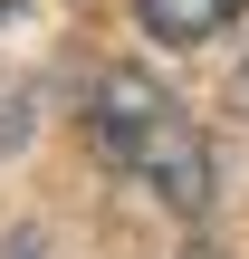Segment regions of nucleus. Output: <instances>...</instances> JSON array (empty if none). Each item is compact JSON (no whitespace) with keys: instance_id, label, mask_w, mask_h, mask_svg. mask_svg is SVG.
<instances>
[{"instance_id":"obj_1","label":"nucleus","mask_w":249,"mask_h":259,"mask_svg":"<svg viewBox=\"0 0 249 259\" xmlns=\"http://www.w3.org/2000/svg\"><path fill=\"white\" fill-rule=\"evenodd\" d=\"M86 125H96V154L125 163L134 183H154L173 211H211V144L202 125L182 115V96L144 67H106L96 96H86Z\"/></svg>"},{"instance_id":"obj_3","label":"nucleus","mask_w":249,"mask_h":259,"mask_svg":"<svg viewBox=\"0 0 249 259\" xmlns=\"http://www.w3.org/2000/svg\"><path fill=\"white\" fill-rule=\"evenodd\" d=\"M230 106H240V115H249V58H240V77H230Z\"/></svg>"},{"instance_id":"obj_2","label":"nucleus","mask_w":249,"mask_h":259,"mask_svg":"<svg viewBox=\"0 0 249 259\" xmlns=\"http://www.w3.org/2000/svg\"><path fill=\"white\" fill-rule=\"evenodd\" d=\"M144 10V29L163 38V48H192V38H211V29H230L249 0H134Z\"/></svg>"},{"instance_id":"obj_4","label":"nucleus","mask_w":249,"mask_h":259,"mask_svg":"<svg viewBox=\"0 0 249 259\" xmlns=\"http://www.w3.org/2000/svg\"><path fill=\"white\" fill-rule=\"evenodd\" d=\"M182 259H221V250H182Z\"/></svg>"},{"instance_id":"obj_5","label":"nucleus","mask_w":249,"mask_h":259,"mask_svg":"<svg viewBox=\"0 0 249 259\" xmlns=\"http://www.w3.org/2000/svg\"><path fill=\"white\" fill-rule=\"evenodd\" d=\"M10 10H19V0H0V19H10Z\"/></svg>"}]
</instances>
